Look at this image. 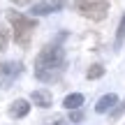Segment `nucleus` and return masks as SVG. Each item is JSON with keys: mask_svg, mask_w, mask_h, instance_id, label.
Listing matches in <instances>:
<instances>
[{"mask_svg": "<svg viewBox=\"0 0 125 125\" xmlns=\"http://www.w3.org/2000/svg\"><path fill=\"white\" fill-rule=\"evenodd\" d=\"M62 65H65V51H62L60 42H51L35 58V76L44 83H51L60 76Z\"/></svg>", "mask_w": 125, "mask_h": 125, "instance_id": "nucleus-1", "label": "nucleus"}, {"mask_svg": "<svg viewBox=\"0 0 125 125\" xmlns=\"http://www.w3.org/2000/svg\"><path fill=\"white\" fill-rule=\"evenodd\" d=\"M7 19L9 23H12V32H14V42H16L19 46H28L32 40V32H35L37 28V19L32 16H26V14L21 12H7Z\"/></svg>", "mask_w": 125, "mask_h": 125, "instance_id": "nucleus-2", "label": "nucleus"}, {"mask_svg": "<svg viewBox=\"0 0 125 125\" xmlns=\"http://www.w3.org/2000/svg\"><path fill=\"white\" fill-rule=\"evenodd\" d=\"M76 12L90 21H104L109 14V0H76Z\"/></svg>", "mask_w": 125, "mask_h": 125, "instance_id": "nucleus-3", "label": "nucleus"}, {"mask_svg": "<svg viewBox=\"0 0 125 125\" xmlns=\"http://www.w3.org/2000/svg\"><path fill=\"white\" fill-rule=\"evenodd\" d=\"M62 2H65V0H46V2H37V5H32V9H30V12L35 14V16L53 14V12H58V9L62 7Z\"/></svg>", "mask_w": 125, "mask_h": 125, "instance_id": "nucleus-4", "label": "nucleus"}, {"mask_svg": "<svg viewBox=\"0 0 125 125\" xmlns=\"http://www.w3.org/2000/svg\"><path fill=\"white\" fill-rule=\"evenodd\" d=\"M7 114L12 118H26L28 114H30V102H28V100H14V102L9 104Z\"/></svg>", "mask_w": 125, "mask_h": 125, "instance_id": "nucleus-5", "label": "nucleus"}, {"mask_svg": "<svg viewBox=\"0 0 125 125\" xmlns=\"http://www.w3.org/2000/svg\"><path fill=\"white\" fill-rule=\"evenodd\" d=\"M30 102L35 104V107L49 109L53 100H51V93H49V90H42V88H37V90H32V95H30Z\"/></svg>", "mask_w": 125, "mask_h": 125, "instance_id": "nucleus-6", "label": "nucleus"}, {"mask_svg": "<svg viewBox=\"0 0 125 125\" xmlns=\"http://www.w3.org/2000/svg\"><path fill=\"white\" fill-rule=\"evenodd\" d=\"M116 104H118V97L114 93H107V95H102V97L97 100L95 111H97V114H109V111H111V107H116Z\"/></svg>", "mask_w": 125, "mask_h": 125, "instance_id": "nucleus-7", "label": "nucleus"}, {"mask_svg": "<svg viewBox=\"0 0 125 125\" xmlns=\"http://www.w3.org/2000/svg\"><path fill=\"white\" fill-rule=\"evenodd\" d=\"M19 74H21V62H2L0 65V79L2 81H12Z\"/></svg>", "mask_w": 125, "mask_h": 125, "instance_id": "nucleus-8", "label": "nucleus"}, {"mask_svg": "<svg viewBox=\"0 0 125 125\" xmlns=\"http://www.w3.org/2000/svg\"><path fill=\"white\" fill-rule=\"evenodd\" d=\"M83 95L81 93H70V95H65V100H62V107L65 109H70V111H74V109H79L81 104H83Z\"/></svg>", "mask_w": 125, "mask_h": 125, "instance_id": "nucleus-9", "label": "nucleus"}, {"mask_svg": "<svg viewBox=\"0 0 125 125\" xmlns=\"http://www.w3.org/2000/svg\"><path fill=\"white\" fill-rule=\"evenodd\" d=\"M104 65H100V62H95V65H90L88 67V72H86V79H90V81H95V79H102L104 76Z\"/></svg>", "mask_w": 125, "mask_h": 125, "instance_id": "nucleus-10", "label": "nucleus"}, {"mask_svg": "<svg viewBox=\"0 0 125 125\" xmlns=\"http://www.w3.org/2000/svg\"><path fill=\"white\" fill-rule=\"evenodd\" d=\"M123 114H125V100H123L121 104H116V109H114V111H109V118H111V121H118Z\"/></svg>", "mask_w": 125, "mask_h": 125, "instance_id": "nucleus-11", "label": "nucleus"}, {"mask_svg": "<svg viewBox=\"0 0 125 125\" xmlns=\"http://www.w3.org/2000/svg\"><path fill=\"white\" fill-rule=\"evenodd\" d=\"M123 40H125V16H123L121 26H118V32H116V46H121Z\"/></svg>", "mask_w": 125, "mask_h": 125, "instance_id": "nucleus-12", "label": "nucleus"}, {"mask_svg": "<svg viewBox=\"0 0 125 125\" xmlns=\"http://www.w3.org/2000/svg\"><path fill=\"white\" fill-rule=\"evenodd\" d=\"M7 30H5V28H0V51H5L7 49Z\"/></svg>", "mask_w": 125, "mask_h": 125, "instance_id": "nucleus-13", "label": "nucleus"}, {"mask_svg": "<svg viewBox=\"0 0 125 125\" xmlns=\"http://www.w3.org/2000/svg\"><path fill=\"white\" fill-rule=\"evenodd\" d=\"M70 121H72V123H81V121H83V114H81L79 109H74V111L70 114Z\"/></svg>", "mask_w": 125, "mask_h": 125, "instance_id": "nucleus-14", "label": "nucleus"}, {"mask_svg": "<svg viewBox=\"0 0 125 125\" xmlns=\"http://www.w3.org/2000/svg\"><path fill=\"white\" fill-rule=\"evenodd\" d=\"M46 125H65V118H51L46 121Z\"/></svg>", "mask_w": 125, "mask_h": 125, "instance_id": "nucleus-15", "label": "nucleus"}, {"mask_svg": "<svg viewBox=\"0 0 125 125\" xmlns=\"http://www.w3.org/2000/svg\"><path fill=\"white\" fill-rule=\"evenodd\" d=\"M12 2H16V5H26L28 0H12Z\"/></svg>", "mask_w": 125, "mask_h": 125, "instance_id": "nucleus-16", "label": "nucleus"}]
</instances>
